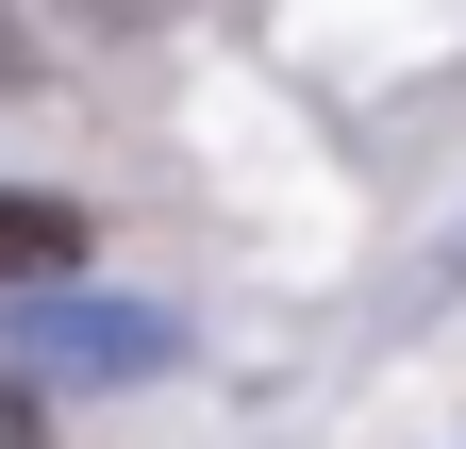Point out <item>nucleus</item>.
Wrapping results in <instances>:
<instances>
[{
	"mask_svg": "<svg viewBox=\"0 0 466 449\" xmlns=\"http://www.w3.org/2000/svg\"><path fill=\"white\" fill-rule=\"evenodd\" d=\"M0 366H17V383H167V366H184V333H167L150 300H67V284H34Z\"/></svg>",
	"mask_w": 466,
	"mask_h": 449,
	"instance_id": "nucleus-1",
	"label": "nucleus"
},
{
	"mask_svg": "<svg viewBox=\"0 0 466 449\" xmlns=\"http://www.w3.org/2000/svg\"><path fill=\"white\" fill-rule=\"evenodd\" d=\"M67 266H84V200H34V184H0V300L67 284Z\"/></svg>",
	"mask_w": 466,
	"mask_h": 449,
	"instance_id": "nucleus-2",
	"label": "nucleus"
},
{
	"mask_svg": "<svg viewBox=\"0 0 466 449\" xmlns=\"http://www.w3.org/2000/svg\"><path fill=\"white\" fill-rule=\"evenodd\" d=\"M0 449H50V416H34V383L0 366Z\"/></svg>",
	"mask_w": 466,
	"mask_h": 449,
	"instance_id": "nucleus-3",
	"label": "nucleus"
},
{
	"mask_svg": "<svg viewBox=\"0 0 466 449\" xmlns=\"http://www.w3.org/2000/svg\"><path fill=\"white\" fill-rule=\"evenodd\" d=\"M0 67H17V17H0Z\"/></svg>",
	"mask_w": 466,
	"mask_h": 449,
	"instance_id": "nucleus-4",
	"label": "nucleus"
}]
</instances>
